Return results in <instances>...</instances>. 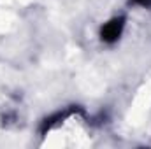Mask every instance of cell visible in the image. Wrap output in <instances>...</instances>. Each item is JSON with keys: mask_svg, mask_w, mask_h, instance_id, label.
<instances>
[{"mask_svg": "<svg viewBox=\"0 0 151 149\" xmlns=\"http://www.w3.org/2000/svg\"><path fill=\"white\" fill-rule=\"evenodd\" d=\"M130 2L135 5H141V7H151V0H130Z\"/></svg>", "mask_w": 151, "mask_h": 149, "instance_id": "7a4b0ae2", "label": "cell"}, {"mask_svg": "<svg viewBox=\"0 0 151 149\" xmlns=\"http://www.w3.org/2000/svg\"><path fill=\"white\" fill-rule=\"evenodd\" d=\"M123 28H125V18L119 16V18H113L111 21H107L102 28H100V39L107 44H114L118 39L121 37L123 34Z\"/></svg>", "mask_w": 151, "mask_h": 149, "instance_id": "6da1fadb", "label": "cell"}]
</instances>
